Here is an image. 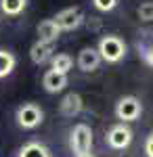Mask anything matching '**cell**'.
Returning a JSON list of instances; mask_svg holds the SVG:
<instances>
[{
  "label": "cell",
  "mask_w": 153,
  "mask_h": 157,
  "mask_svg": "<svg viewBox=\"0 0 153 157\" xmlns=\"http://www.w3.org/2000/svg\"><path fill=\"white\" fill-rule=\"evenodd\" d=\"M55 57V48H53V44H44V42H34L32 44V48H29V59L34 61L36 65H44L48 61Z\"/></svg>",
  "instance_id": "obj_10"
},
{
  "label": "cell",
  "mask_w": 153,
  "mask_h": 157,
  "mask_svg": "<svg viewBox=\"0 0 153 157\" xmlns=\"http://www.w3.org/2000/svg\"><path fill=\"white\" fill-rule=\"evenodd\" d=\"M99 65H101V57H99L96 48H92V46H86V48L80 50V55H78V67H80L84 73L94 71Z\"/></svg>",
  "instance_id": "obj_9"
},
{
  "label": "cell",
  "mask_w": 153,
  "mask_h": 157,
  "mask_svg": "<svg viewBox=\"0 0 153 157\" xmlns=\"http://www.w3.org/2000/svg\"><path fill=\"white\" fill-rule=\"evenodd\" d=\"M78 157H94V155H90V153H84V155H78Z\"/></svg>",
  "instance_id": "obj_20"
},
{
  "label": "cell",
  "mask_w": 153,
  "mask_h": 157,
  "mask_svg": "<svg viewBox=\"0 0 153 157\" xmlns=\"http://www.w3.org/2000/svg\"><path fill=\"white\" fill-rule=\"evenodd\" d=\"M96 52H99L101 61H105V63H120L126 57V42L120 36L107 34V36H103L99 40Z\"/></svg>",
  "instance_id": "obj_1"
},
{
  "label": "cell",
  "mask_w": 153,
  "mask_h": 157,
  "mask_svg": "<svg viewBox=\"0 0 153 157\" xmlns=\"http://www.w3.org/2000/svg\"><path fill=\"white\" fill-rule=\"evenodd\" d=\"M139 50L143 52V61L149 67H153V44H149V46H139Z\"/></svg>",
  "instance_id": "obj_18"
},
{
  "label": "cell",
  "mask_w": 153,
  "mask_h": 157,
  "mask_svg": "<svg viewBox=\"0 0 153 157\" xmlns=\"http://www.w3.org/2000/svg\"><path fill=\"white\" fill-rule=\"evenodd\" d=\"M15 65H17V57L13 55L11 50L0 48V80L6 78V75H11Z\"/></svg>",
  "instance_id": "obj_14"
},
{
  "label": "cell",
  "mask_w": 153,
  "mask_h": 157,
  "mask_svg": "<svg viewBox=\"0 0 153 157\" xmlns=\"http://www.w3.org/2000/svg\"><path fill=\"white\" fill-rule=\"evenodd\" d=\"M50 65H53V71L67 75L71 71V67H73V59H71L67 52H59V55H55L50 59Z\"/></svg>",
  "instance_id": "obj_13"
},
{
  "label": "cell",
  "mask_w": 153,
  "mask_h": 157,
  "mask_svg": "<svg viewBox=\"0 0 153 157\" xmlns=\"http://www.w3.org/2000/svg\"><path fill=\"white\" fill-rule=\"evenodd\" d=\"M17 157H50V151L46 145H42L38 140H29L19 149Z\"/></svg>",
  "instance_id": "obj_12"
},
{
  "label": "cell",
  "mask_w": 153,
  "mask_h": 157,
  "mask_svg": "<svg viewBox=\"0 0 153 157\" xmlns=\"http://www.w3.org/2000/svg\"><path fill=\"white\" fill-rule=\"evenodd\" d=\"M42 86H44V90L50 92V94H57L61 92L65 86H67V75H63V73H57V71H46L44 73V78H42Z\"/></svg>",
  "instance_id": "obj_11"
},
{
  "label": "cell",
  "mask_w": 153,
  "mask_h": 157,
  "mask_svg": "<svg viewBox=\"0 0 153 157\" xmlns=\"http://www.w3.org/2000/svg\"><path fill=\"white\" fill-rule=\"evenodd\" d=\"M36 32H38V40L44 42V44H55L61 36V29H59V25L55 23V19H44V21H40L38 27H36Z\"/></svg>",
  "instance_id": "obj_8"
},
{
  "label": "cell",
  "mask_w": 153,
  "mask_h": 157,
  "mask_svg": "<svg viewBox=\"0 0 153 157\" xmlns=\"http://www.w3.org/2000/svg\"><path fill=\"white\" fill-rule=\"evenodd\" d=\"M92 4H94L96 11L109 13V11H113V9L118 6V0H92Z\"/></svg>",
  "instance_id": "obj_17"
},
{
  "label": "cell",
  "mask_w": 153,
  "mask_h": 157,
  "mask_svg": "<svg viewBox=\"0 0 153 157\" xmlns=\"http://www.w3.org/2000/svg\"><path fill=\"white\" fill-rule=\"evenodd\" d=\"M27 6V0H0V11L9 17H17L21 15Z\"/></svg>",
  "instance_id": "obj_15"
},
{
  "label": "cell",
  "mask_w": 153,
  "mask_h": 157,
  "mask_svg": "<svg viewBox=\"0 0 153 157\" xmlns=\"http://www.w3.org/2000/svg\"><path fill=\"white\" fill-rule=\"evenodd\" d=\"M136 13H139V19L141 21H147V23L153 21V2H149V0L147 2H141V6L136 9Z\"/></svg>",
  "instance_id": "obj_16"
},
{
  "label": "cell",
  "mask_w": 153,
  "mask_h": 157,
  "mask_svg": "<svg viewBox=\"0 0 153 157\" xmlns=\"http://www.w3.org/2000/svg\"><path fill=\"white\" fill-rule=\"evenodd\" d=\"M82 109H84V101L78 92L65 94L59 103V111H61V115H65V117H76V115H80Z\"/></svg>",
  "instance_id": "obj_7"
},
{
  "label": "cell",
  "mask_w": 153,
  "mask_h": 157,
  "mask_svg": "<svg viewBox=\"0 0 153 157\" xmlns=\"http://www.w3.org/2000/svg\"><path fill=\"white\" fill-rule=\"evenodd\" d=\"M145 155L147 157H153V132L147 136V140H145Z\"/></svg>",
  "instance_id": "obj_19"
},
{
  "label": "cell",
  "mask_w": 153,
  "mask_h": 157,
  "mask_svg": "<svg viewBox=\"0 0 153 157\" xmlns=\"http://www.w3.org/2000/svg\"><path fill=\"white\" fill-rule=\"evenodd\" d=\"M15 120H17V126H19V128H23V130H34V128H38V126L42 124L44 111L38 107L36 103H23L21 107L17 109Z\"/></svg>",
  "instance_id": "obj_3"
},
{
  "label": "cell",
  "mask_w": 153,
  "mask_h": 157,
  "mask_svg": "<svg viewBox=\"0 0 153 157\" xmlns=\"http://www.w3.org/2000/svg\"><path fill=\"white\" fill-rule=\"evenodd\" d=\"M92 128L88 126V124H76L73 128H71L69 132V147L71 151L78 155H84V153H90V149H92Z\"/></svg>",
  "instance_id": "obj_2"
},
{
  "label": "cell",
  "mask_w": 153,
  "mask_h": 157,
  "mask_svg": "<svg viewBox=\"0 0 153 157\" xmlns=\"http://www.w3.org/2000/svg\"><path fill=\"white\" fill-rule=\"evenodd\" d=\"M143 113V103L136 97H122L116 103V115L118 120H122V124H128V121H136Z\"/></svg>",
  "instance_id": "obj_4"
},
{
  "label": "cell",
  "mask_w": 153,
  "mask_h": 157,
  "mask_svg": "<svg viewBox=\"0 0 153 157\" xmlns=\"http://www.w3.org/2000/svg\"><path fill=\"white\" fill-rule=\"evenodd\" d=\"M105 140H107V145L111 147V149L122 151V149L130 147V143H132V130H130L126 124H116L113 128H109Z\"/></svg>",
  "instance_id": "obj_6"
},
{
  "label": "cell",
  "mask_w": 153,
  "mask_h": 157,
  "mask_svg": "<svg viewBox=\"0 0 153 157\" xmlns=\"http://www.w3.org/2000/svg\"><path fill=\"white\" fill-rule=\"evenodd\" d=\"M84 13L78 9V6H67V9H63V11L57 13V17H55V23L59 25L61 32H73V29H78L80 25L84 23Z\"/></svg>",
  "instance_id": "obj_5"
}]
</instances>
